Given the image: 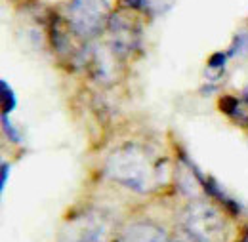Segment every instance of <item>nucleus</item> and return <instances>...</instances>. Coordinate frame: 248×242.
I'll use <instances>...</instances> for the list:
<instances>
[{"label":"nucleus","instance_id":"nucleus-1","mask_svg":"<svg viewBox=\"0 0 248 242\" xmlns=\"http://www.w3.org/2000/svg\"><path fill=\"white\" fill-rule=\"evenodd\" d=\"M105 170L111 180L138 193H149L166 182V162H155L138 143L119 147L107 158Z\"/></svg>","mask_w":248,"mask_h":242},{"label":"nucleus","instance_id":"nucleus-2","mask_svg":"<svg viewBox=\"0 0 248 242\" xmlns=\"http://www.w3.org/2000/svg\"><path fill=\"white\" fill-rule=\"evenodd\" d=\"M182 242H227V223L221 212L210 202L195 200L180 221Z\"/></svg>","mask_w":248,"mask_h":242},{"label":"nucleus","instance_id":"nucleus-3","mask_svg":"<svg viewBox=\"0 0 248 242\" xmlns=\"http://www.w3.org/2000/svg\"><path fill=\"white\" fill-rule=\"evenodd\" d=\"M111 4L109 0H71L69 2V25L77 36L88 40L97 36L109 23Z\"/></svg>","mask_w":248,"mask_h":242},{"label":"nucleus","instance_id":"nucleus-4","mask_svg":"<svg viewBox=\"0 0 248 242\" xmlns=\"http://www.w3.org/2000/svg\"><path fill=\"white\" fill-rule=\"evenodd\" d=\"M111 223L99 212H84L71 217L60 231L58 242H109Z\"/></svg>","mask_w":248,"mask_h":242},{"label":"nucleus","instance_id":"nucleus-5","mask_svg":"<svg viewBox=\"0 0 248 242\" xmlns=\"http://www.w3.org/2000/svg\"><path fill=\"white\" fill-rule=\"evenodd\" d=\"M109 36H111V48L115 54H126L138 44V29L134 21L123 14L117 12L109 17Z\"/></svg>","mask_w":248,"mask_h":242},{"label":"nucleus","instance_id":"nucleus-6","mask_svg":"<svg viewBox=\"0 0 248 242\" xmlns=\"http://www.w3.org/2000/svg\"><path fill=\"white\" fill-rule=\"evenodd\" d=\"M121 242H172V239L164 229H160L155 223L140 221L124 231Z\"/></svg>","mask_w":248,"mask_h":242},{"label":"nucleus","instance_id":"nucleus-7","mask_svg":"<svg viewBox=\"0 0 248 242\" xmlns=\"http://www.w3.org/2000/svg\"><path fill=\"white\" fill-rule=\"evenodd\" d=\"M0 88H2V115H8L16 109L17 99H16V93L12 90V86L6 80H0Z\"/></svg>","mask_w":248,"mask_h":242},{"label":"nucleus","instance_id":"nucleus-8","mask_svg":"<svg viewBox=\"0 0 248 242\" xmlns=\"http://www.w3.org/2000/svg\"><path fill=\"white\" fill-rule=\"evenodd\" d=\"M219 109H221L225 115H229V117H237V113H239V109H241V101H239L237 97H233V95H225V97L219 101Z\"/></svg>","mask_w":248,"mask_h":242},{"label":"nucleus","instance_id":"nucleus-9","mask_svg":"<svg viewBox=\"0 0 248 242\" xmlns=\"http://www.w3.org/2000/svg\"><path fill=\"white\" fill-rule=\"evenodd\" d=\"M2 130L6 134L8 139H12L14 143H21V134L12 126V122L8 119V115H2Z\"/></svg>","mask_w":248,"mask_h":242},{"label":"nucleus","instance_id":"nucleus-10","mask_svg":"<svg viewBox=\"0 0 248 242\" xmlns=\"http://www.w3.org/2000/svg\"><path fill=\"white\" fill-rule=\"evenodd\" d=\"M247 50H248V34H239V36L235 38V42H233L229 54H231V56H239V54H245Z\"/></svg>","mask_w":248,"mask_h":242},{"label":"nucleus","instance_id":"nucleus-11","mask_svg":"<svg viewBox=\"0 0 248 242\" xmlns=\"http://www.w3.org/2000/svg\"><path fill=\"white\" fill-rule=\"evenodd\" d=\"M145 4L153 14H162L174 4V0H145Z\"/></svg>","mask_w":248,"mask_h":242},{"label":"nucleus","instance_id":"nucleus-12","mask_svg":"<svg viewBox=\"0 0 248 242\" xmlns=\"http://www.w3.org/2000/svg\"><path fill=\"white\" fill-rule=\"evenodd\" d=\"M225 60H227V56H225V54H221V52L212 54V56H210V60H208V67L219 73V71H223V67H225Z\"/></svg>","mask_w":248,"mask_h":242},{"label":"nucleus","instance_id":"nucleus-13","mask_svg":"<svg viewBox=\"0 0 248 242\" xmlns=\"http://www.w3.org/2000/svg\"><path fill=\"white\" fill-rule=\"evenodd\" d=\"M8 174H10V164H8V162H2V183H0L2 189H4L6 183H8Z\"/></svg>","mask_w":248,"mask_h":242},{"label":"nucleus","instance_id":"nucleus-14","mask_svg":"<svg viewBox=\"0 0 248 242\" xmlns=\"http://www.w3.org/2000/svg\"><path fill=\"white\" fill-rule=\"evenodd\" d=\"M124 4L128 8H132V10H138V8H141L145 4V0H124Z\"/></svg>","mask_w":248,"mask_h":242},{"label":"nucleus","instance_id":"nucleus-15","mask_svg":"<svg viewBox=\"0 0 248 242\" xmlns=\"http://www.w3.org/2000/svg\"><path fill=\"white\" fill-rule=\"evenodd\" d=\"M243 242H248V235H247V239H245V241H243Z\"/></svg>","mask_w":248,"mask_h":242}]
</instances>
